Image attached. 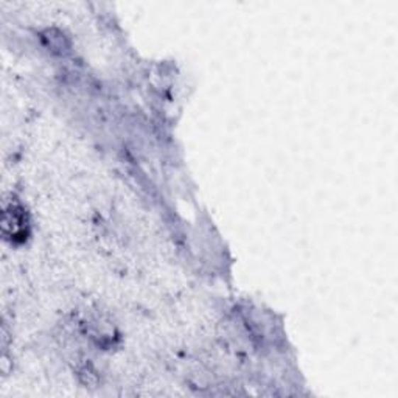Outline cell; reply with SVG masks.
I'll list each match as a JSON object with an SVG mask.
<instances>
[{
	"mask_svg": "<svg viewBox=\"0 0 398 398\" xmlns=\"http://www.w3.org/2000/svg\"><path fill=\"white\" fill-rule=\"evenodd\" d=\"M26 215H23V210L11 206L10 209H5L4 212V218H2V227H4V233L6 237H11L13 240H16L18 237H22L23 232H26Z\"/></svg>",
	"mask_w": 398,
	"mask_h": 398,
	"instance_id": "6da1fadb",
	"label": "cell"
}]
</instances>
